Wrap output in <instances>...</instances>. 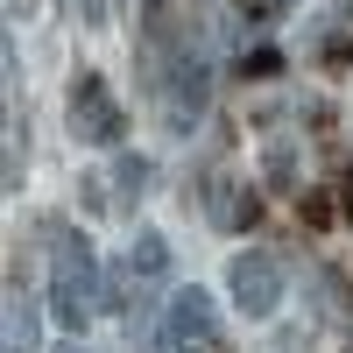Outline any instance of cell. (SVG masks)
Segmentation results:
<instances>
[{
  "mask_svg": "<svg viewBox=\"0 0 353 353\" xmlns=\"http://www.w3.org/2000/svg\"><path fill=\"white\" fill-rule=\"evenodd\" d=\"M149 156H113V176H106V184H113V212H134V205L141 198H149Z\"/></svg>",
  "mask_w": 353,
  "mask_h": 353,
  "instance_id": "cell-9",
  "label": "cell"
},
{
  "mask_svg": "<svg viewBox=\"0 0 353 353\" xmlns=\"http://www.w3.org/2000/svg\"><path fill=\"white\" fill-rule=\"evenodd\" d=\"M156 283H170V241H163V233H134L128 261H121V304L141 311V304H149L141 290H156Z\"/></svg>",
  "mask_w": 353,
  "mask_h": 353,
  "instance_id": "cell-6",
  "label": "cell"
},
{
  "mask_svg": "<svg viewBox=\"0 0 353 353\" xmlns=\"http://www.w3.org/2000/svg\"><path fill=\"white\" fill-rule=\"evenodd\" d=\"M226 290H233V304H241L248 318H269L283 304V261L269 248H241L226 261Z\"/></svg>",
  "mask_w": 353,
  "mask_h": 353,
  "instance_id": "cell-4",
  "label": "cell"
},
{
  "mask_svg": "<svg viewBox=\"0 0 353 353\" xmlns=\"http://www.w3.org/2000/svg\"><path fill=\"white\" fill-rule=\"evenodd\" d=\"M283 8H297V0H248V14H283Z\"/></svg>",
  "mask_w": 353,
  "mask_h": 353,
  "instance_id": "cell-10",
  "label": "cell"
},
{
  "mask_svg": "<svg viewBox=\"0 0 353 353\" xmlns=\"http://www.w3.org/2000/svg\"><path fill=\"white\" fill-rule=\"evenodd\" d=\"M78 14L85 21H106V0H78Z\"/></svg>",
  "mask_w": 353,
  "mask_h": 353,
  "instance_id": "cell-11",
  "label": "cell"
},
{
  "mask_svg": "<svg viewBox=\"0 0 353 353\" xmlns=\"http://www.w3.org/2000/svg\"><path fill=\"white\" fill-rule=\"evenodd\" d=\"M64 113H71V134L92 141V149H113V141L128 134V113H121V99H113V85H106L99 71H78V78H71Z\"/></svg>",
  "mask_w": 353,
  "mask_h": 353,
  "instance_id": "cell-3",
  "label": "cell"
},
{
  "mask_svg": "<svg viewBox=\"0 0 353 353\" xmlns=\"http://www.w3.org/2000/svg\"><path fill=\"white\" fill-rule=\"evenodd\" d=\"M163 353H219V311H212V297H205V290L184 283V297H170Z\"/></svg>",
  "mask_w": 353,
  "mask_h": 353,
  "instance_id": "cell-5",
  "label": "cell"
},
{
  "mask_svg": "<svg viewBox=\"0 0 353 353\" xmlns=\"http://www.w3.org/2000/svg\"><path fill=\"white\" fill-rule=\"evenodd\" d=\"M50 304H57V318H64L71 332H85L99 318V261H92V248L78 241V233H57L50 241Z\"/></svg>",
  "mask_w": 353,
  "mask_h": 353,
  "instance_id": "cell-2",
  "label": "cell"
},
{
  "mask_svg": "<svg viewBox=\"0 0 353 353\" xmlns=\"http://www.w3.org/2000/svg\"><path fill=\"white\" fill-rule=\"evenodd\" d=\"M8 353H43V325H36V297L8 283Z\"/></svg>",
  "mask_w": 353,
  "mask_h": 353,
  "instance_id": "cell-8",
  "label": "cell"
},
{
  "mask_svg": "<svg viewBox=\"0 0 353 353\" xmlns=\"http://www.w3.org/2000/svg\"><path fill=\"white\" fill-rule=\"evenodd\" d=\"M141 78H149L170 134H191L205 121V106H212V43L184 14H170L141 36Z\"/></svg>",
  "mask_w": 353,
  "mask_h": 353,
  "instance_id": "cell-1",
  "label": "cell"
},
{
  "mask_svg": "<svg viewBox=\"0 0 353 353\" xmlns=\"http://www.w3.org/2000/svg\"><path fill=\"white\" fill-rule=\"evenodd\" d=\"M64 353H78V346H64Z\"/></svg>",
  "mask_w": 353,
  "mask_h": 353,
  "instance_id": "cell-12",
  "label": "cell"
},
{
  "mask_svg": "<svg viewBox=\"0 0 353 353\" xmlns=\"http://www.w3.org/2000/svg\"><path fill=\"white\" fill-rule=\"evenodd\" d=\"M205 212H212L219 233H241L254 219V191H241L233 176H205Z\"/></svg>",
  "mask_w": 353,
  "mask_h": 353,
  "instance_id": "cell-7",
  "label": "cell"
}]
</instances>
